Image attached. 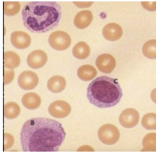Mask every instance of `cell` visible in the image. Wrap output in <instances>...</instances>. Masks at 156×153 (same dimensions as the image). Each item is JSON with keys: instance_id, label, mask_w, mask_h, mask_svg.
I'll use <instances>...</instances> for the list:
<instances>
[{"instance_id": "44dd1931", "label": "cell", "mask_w": 156, "mask_h": 153, "mask_svg": "<svg viewBox=\"0 0 156 153\" xmlns=\"http://www.w3.org/2000/svg\"><path fill=\"white\" fill-rule=\"evenodd\" d=\"M141 123L146 129L156 130V114L152 113L146 114L142 119Z\"/></svg>"}, {"instance_id": "7402d4cb", "label": "cell", "mask_w": 156, "mask_h": 153, "mask_svg": "<svg viewBox=\"0 0 156 153\" xmlns=\"http://www.w3.org/2000/svg\"><path fill=\"white\" fill-rule=\"evenodd\" d=\"M20 8V5L18 2H5L4 10L5 14L8 16H12L17 14Z\"/></svg>"}, {"instance_id": "6da1fadb", "label": "cell", "mask_w": 156, "mask_h": 153, "mask_svg": "<svg viewBox=\"0 0 156 153\" xmlns=\"http://www.w3.org/2000/svg\"><path fill=\"white\" fill-rule=\"evenodd\" d=\"M66 133L58 122L45 118L30 119L24 124L20 140L24 151L55 152L64 141Z\"/></svg>"}, {"instance_id": "7c38bea8", "label": "cell", "mask_w": 156, "mask_h": 153, "mask_svg": "<svg viewBox=\"0 0 156 153\" xmlns=\"http://www.w3.org/2000/svg\"><path fill=\"white\" fill-rule=\"evenodd\" d=\"M93 15L90 11L85 10L78 12L74 20L75 26L79 29H83L87 27L91 23Z\"/></svg>"}, {"instance_id": "4fadbf2b", "label": "cell", "mask_w": 156, "mask_h": 153, "mask_svg": "<svg viewBox=\"0 0 156 153\" xmlns=\"http://www.w3.org/2000/svg\"><path fill=\"white\" fill-rule=\"evenodd\" d=\"M66 82L65 79L60 76L56 75L51 77L47 82V87L51 92L58 93L65 88Z\"/></svg>"}, {"instance_id": "cb8c5ba5", "label": "cell", "mask_w": 156, "mask_h": 153, "mask_svg": "<svg viewBox=\"0 0 156 153\" xmlns=\"http://www.w3.org/2000/svg\"><path fill=\"white\" fill-rule=\"evenodd\" d=\"M14 142V138L12 135L9 133H5L4 135V150H6L11 148Z\"/></svg>"}, {"instance_id": "8fae6325", "label": "cell", "mask_w": 156, "mask_h": 153, "mask_svg": "<svg viewBox=\"0 0 156 153\" xmlns=\"http://www.w3.org/2000/svg\"><path fill=\"white\" fill-rule=\"evenodd\" d=\"M103 34L105 38L110 41L119 39L123 33L122 27L118 24L111 23L106 25L102 30Z\"/></svg>"}, {"instance_id": "e0dca14e", "label": "cell", "mask_w": 156, "mask_h": 153, "mask_svg": "<svg viewBox=\"0 0 156 153\" xmlns=\"http://www.w3.org/2000/svg\"><path fill=\"white\" fill-rule=\"evenodd\" d=\"M72 52L75 57L79 59H83L89 56L90 49L89 46L85 42L81 41L75 45Z\"/></svg>"}, {"instance_id": "8992f818", "label": "cell", "mask_w": 156, "mask_h": 153, "mask_svg": "<svg viewBox=\"0 0 156 153\" xmlns=\"http://www.w3.org/2000/svg\"><path fill=\"white\" fill-rule=\"evenodd\" d=\"M71 110L70 105L62 100L53 102L50 105L48 109L50 114L52 116L58 118L66 117L70 113Z\"/></svg>"}, {"instance_id": "9a60e30c", "label": "cell", "mask_w": 156, "mask_h": 153, "mask_svg": "<svg viewBox=\"0 0 156 153\" xmlns=\"http://www.w3.org/2000/svg\"><path fill=\"white\" fill-rule=\"evenodd\" d=\"M77 73L80 79L83 81H88L95 77L97 72L94 67L87 65L80 67L78 70Z\"/></svg>"}, {"instance_id": "3957f363", "label": "cell", "mask_w": 156, "mask_h": 153, "mask_svg": "<svg viewBox=\"0 0 156 153\" xmlns=\"http://www.w3.org/2000/svg\"><path fill=\"white\" fill-rule=\"evenodd\" d=\"M122 95L117 80L106 76L98 77L92 81L87 90L90 102L101 108L116 105L120 101Z\"/></svg>"}, {"instance_id": "52a82bcc", "label": "cell", "mask_w": 156, "mask_h": 153, "mask_svg": "<svg viewBox=\"0 0 156 153\" xmlns=\"http://www.w3.org/2000/svg\"><path fill=\"white\" fill-rule=\"evenodd\" d=\"M47 55L44 51L37 50L31 52L28 56L27 62L28 65L34 69H38L43 66L47 62Z\"/></svg>"}, {"instance_id": "603a6c76", "label": "cell", "mask_w": 156, "mask_h": 153, "mask_svg": "<svg viewBox=\"0 0 156 153\" xmlns=\"http://www.w3.org/2000/svg\"><path fill=\"white\" fill-rule=\"evenodd\" d=\"M15 76L14 71L12 69L4 71V83L7 84L10 83L13 80Z\"/></svg>"}, {"instance_id": "5bb4252c", "label": "cell", "mask_w": 156, "mask_h": 153, "mask_svg": "<svg viewBox=\"0 0 156 153\" xmlns=\"http://www.w3.org/2000/svg\"><path fill=\"white\" fill-rule=\"evenodd\" d=\"M23 105L29 109H34L40 105L41 100L40 96L34 92H29L25 94L22 99Z\"/></svg>"}, {"instance_id": "ffe728a7", "label": "cell", "mask_w": 156, "mask_h": 153, "mask_svg": "<svg viewBox=\"0 0 156 153\" xmlns=\"http://www.w3.org/2000/svg\"><path fill=\"white\" fill-rule=\"evenodd\" d=\"M142 51L147 58L156 59V40H150L146 42L142 47Z\"/></svg>"}, {"instance_id": "2e32d148", "label": "cell", "mask_w": 156, "mask_h": 153, "mask_svg": "<svg viewBox=\"0 0 156 153\" xmlns=\"http://www.w3.org/2000/svg\"><path fill=\"white\" fill-rule=\"evenodd\" d=\"M20 62V58L18 55L12 51L5 52L4 56V66L9 69H12L17 67Z\"/></svg>"}, {"instance_id": "ac0fdd59", "label": "cell", "mask_w": 156, "mask_h": 153, "mask_svg": "<svg viewBox=\"0 0 156 153\" xmlns=\"http://www.w3.org/2000/svg\"><path fill=\"white\" fill-rule=\"evenodd\" d=\"M142 151H156V133L147 134L142 141Z\"/></svg>"}, {"instance_id": "7a4b0ae2", "label": "cell", "mask_w": 156, "mask_h": 153, "mask_svg": "<svg viewBox=\"0 0 156 153\" xmlns=\"http://www.w3.org/2000/svg\"><path fill=\"white\" fill-rule=\"evenodd\" d=\"M61 14L60 5L53 1L29 2L24 5L21 12L25 27L36 33H45L57 27Z\"/></svg>"}, {"instance_id": "484cf974", "label": "cell", "mask_w": 156, "mask_h": 153, "mask_svg": "<svg viewBox=\"0 0 156 153\" xmlns=\"http://www.w3.org/2000/svg\"><path fill=\"white\" fill-rule=\"evenodd\" d=\"M151 97L152 101L156 103V88L152 91L151 94Z\"/></svg>"}, {"instance_id": "d4e9b609", "label": "cell", "mask_w": 156, "mask_h": 153, "mask_svg": "<svg viewBox=\"0 0 156 153\" xmlns=\"http://www.w3.org/2000/svg\"><path fill=\"white\" fill-rule=\"evenodd\" d=\"M142 6L146 9L151 11L156 10V2H142Z\"/></svg>"}, {"instance_id": "ba28073f", "label": "cell", "mask_w": 156, "mask_h": 153, "mask_svg": "<svg viewBox=\"0 0 156 153\" xmlns=\"http://www.w3.org/2000/svg\"><path fill=\"white\" fill-rule=\"evenodd\" d=\"M96 64L100 71L105 73H109L115 68L116 62L115 58L112 55L104 54L97 58Z\"/></svg>"}, {"instance_id": "30bf717a", "label": "cell", "mask_w": 156, "mask_h": 153, "mask_svg": "<svg viewBox=\"0 0 156 153\" xmlns=\"http://www.w3.org/2000/svg\"><path fill=\"white\" fill-rule=\"evenodd\" d=\"M122 124L126 128H131L136 126L139 119L138 112L135 109L129 108L124 110L121 115Z\"/></svg>"}, {"instance_id": "277c9868", "label": "cell", "mask_w": 156, "mask_h": 153, "mask_svg": "<svg viewBox=\"0 0 156 153\" xmlns=\"http://www.w3.org/2000/svg\"><path fill=\"white\" fill-rule=\"evenodd\" d=\"M48 42L54 49L62 51L67 48L71 43V39L69 35L62 31L52 32L48 38Z\"/></svg>"}, {"instance_id": "9c48e42d", "label": "cell", "mask_w": 156, "mask_h": 153, "mask_svg": "<svg viewBox=\"0 0 156 153\" xmlns=\"http://www.w3.org/2000/svg\"><path fill=\"white\" fill-rule=\"evenodd\" d=\"M10 40L14 47L20 49L28 47L31 42V38L29 35L22 31H15L12 32L11 35Z\"/></svg>"}, {"instance_id": "5b68a950", "label": "cell", "mask_w": 156, "mask_h": 153, "mask_svg": "<svg viewBox=\"0 0 156 153\" xmlns=\"http://www.w3.org/2000/svg\"><path fill=\"white\" fill-rule=\"evenodd\" d=\"M39 79L37 75L31 71H25L19 75L18 83L20 87L25 90L34 89L37 85Z\"/></svg>"}, {"instance_id": "d6986e66", "label": "cell", "mask_w": 156, "mask_h": 153, "mask_svg": "<svg viewBox=\"0 0 156 153\" xmlns=\"http://www.w3.org/2000/svg\"><path fill=\"white\" fill-rule=\"evenodd\" d=\"M20 109L19 105L14 102H10L6 103L4 107V115L8 119H13L19 115Z\"/></svg>"}]
</instances>
